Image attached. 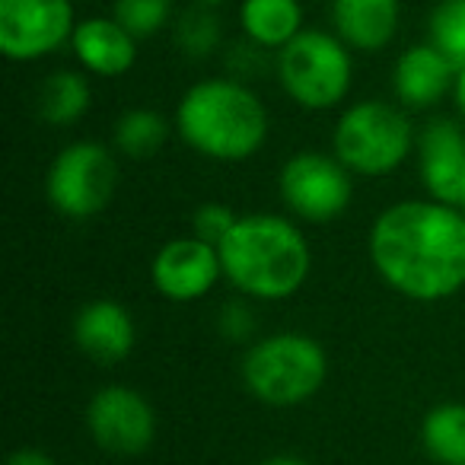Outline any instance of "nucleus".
Here are the masks:
<instances>
[{"instance_id":"nucleus-1","label":"nucleus","mask_w":465,"mask_h":465,"mask_svg":"<svg viewBox=\"0 0 465 465\" xmlns=\"http://www.w3.org/2000/svg\"><path fill=\"white\" fill-rule=\"evenodd\" d=\"M370 262L395 293L440 303L465 287V211L443 201H399L370 226Z\"/></svg>"},{"instance_id":"nucleus-2","label":"nucleus","mask_w":465,"mask_h":465,"mask_svg":"<svg viewBox=\"0 0 465 465\" xmlns=\"http://www.w3.org/2000/svg\"><path fill=\"white\" fill-rule=\"evenodd\" d=\"M223 278L242 297L287 300L306 284L312 252L297 223L278 213H246L217 246Z\"/></svg>"},{"instance_id":"nucleus-3","label":"nucleus","mask_w":465,"mask_h":465,"mask_svg":"<svg viewBox=\"0 0 465 465\" xmlns=\"http://www.w3.org/2000/svg\"><path fill=\"white\" fill-rule=\"evenodd\" d=\"M175 128L194 153L217 163H242L265 147L268 109L246 80L207 77L179 99Z\"/></svg>"},{"instance_id":"nucleus-4","label":"nucleus","mask_w":465,"mask_h":465,"mask_svg":"<svg viewBox=\"0 0 465 465\" xmlns=\"http://www.w3.org/2000/svg\"><path fill=\"white\" fill-rule=\"evenodd\" d=\"M329 380V354L303 331H278L249 344L242 382L259 401L293 408L310 401Z\"/></svg>"},{"instance_id":"nucleus-5","label":"nucleus","mask_w":465,"mask_h":465,"mask_svg":"<svg viewBox=\"0 0 465 465\" xmlns=\"http://www.w3.org/2000/svg\"><path fill=\"white\" fill-rule=\"evenodd\" d=\"M418 143L405 109L382 99H361L348 105L335 124L331 153L344 163L354 175L380 179L389 175L408 160Z\"/></svg>"},{"instance_id":"nucleus-6","label":"nucleus","mask_w":465,"mask_h":465,"mask_svg":"<svg viewBox=\"0 0 465 465\" xmlns=\"http://www.w3.org/2000/svg\"><path fill=\"white\" fill-rule=\"evenodd\" d=\"M278 80L306 112H329L344 103L354 84L351 48L322 29H303L278 52Z\"/></svg>"},{"instance_id":"nucleus-7","label":"nucleus","mask_w":465,"mask_h":465,"mask_svg":"<svg viewBox=\"0 0 465 465\" xmlns=\"http://www.w3.org/2000/svg\"><path fill=\"white\" fill-rule=\"evenodd\" d=\"M118 185V163L109 147L96 141L67 143L52 160L45 194L67 220H90L109 207Z\"/></svg>"},{"instance_id":"nucleus-8","label":"nucleus","mask_w":465,"mask_h":465,"mask_svg":"<svg viewBox=\"0 0 465 465\" xmlns=\"http://www.w3.org/2000/svg\"><path fill=\"white\" fill-rule=\"evenodd\" d=\"M351 169L335 153L303 150L284 163L278 175L281 198L293 217L306 223H331L354 201V179Z\"/></svg>"},{"instance_id":"nucleus-9","label":"nucleus","mask_w":465,"mask_h":465,"mask_svg":"<svg viewBox=\"0 0 465 465\" xmlns=\"http://www.w3.org/2000/svg\"><path fill=\"white\" fill-rule=\"evenodd\" d=\"M74 29V0H0V52L10 61L48 58Z\"/></svg>"},{"instance_id":"nucleus-10","label":"nucleus","mask_w":465,"mask_h":465,"mask_svg":"<svg viewBox=\"0 0 465 465\" xmlns=\"http://www.w3.org/2000/svg\"><path fill=\"white\" fill-rule=\"evenodd\" d=\"M86 430L93 443L112 456H141L156 437V411L137 389L112 382L93 392L86 405Z\"/></svg>"},{"instance_id":"nucleus-11","label":"nucleus","mask_w":465,"mask_h":465,"mask_svg":"<svg viewBox=\"0 0 465 465\" xmlns=\"http://www.w3.org/2000/svg\"><path fill=\"white\" fill-rule=\"evenodd\" d=\"M223 278L217 246L198 240V236H179L169 240L150 265V281L160 291V297L173 303H194L207 297Z\"/></svg>"},{"instance_id":"nucleus-12","label":"nucleus","mask_w":465,"mask_h":465,"mask_svg":"<svg viewBox=\"0 0 465 465\" xmlns=\"http://www.w3.org/2000/svg\"><path fill=\"white\" fill-rule=\"evenodd\" d=\"M418 169L433 201L459 207L465 182V131L452 118H433L418 134Z\"/></svg>"},{"instance_id":"nucleus-13","label":"nucleus","mask_w":465,"mask_h":465,"mask_svg":"<svg viewBox=\"0 0 465 465\" xmlns=\"http://www.w3.org/2000/svg\"><path fill=\"white\" fill-rule=\"evenodd\" d=\"M71 331L80 354L103 367L122 363L137 341L134 319L118 300H90L86 306H80Z\"/></svg>"},{"instance_id":"nucleus-14","label":"nucleus","mask_w":465,"mask_h":465,"mask_svg":"<svg viewBox=\"0 0 465 465\" xmlns=\"http://www.w3.org/2000/svg\"><path fill=\"white\" fill-rule=\"evenodd\" d=\"M459 67L430 42L411 45L392 67V90L401 109H430L446 93L456 90Z\"/></svg>"},{"instance_id":"nucleus-15","label":"nucleus","mask_w":465,"mask_h":465,"mask_svg":"<svg viewBox=\"0 0 465 465\" xmlns=\"http://www.w3.org/2000/svg\"><path fill=\"white\" fill-rule=\"evenodd\" d=\"M71 48L80 67L96 77L115 80L134 67L137 39L115 20V16H90L80 20L71 35Z\"/></svg>"},{"instance_id":"nucleus-16","label":"nucleus","mask_w":465,"mask_h":465,"mask_svg":"<svg viewBox=\"0 0 465 465\" xmlns=\"http://www.w3.org/2000/svg\"><path fill=\"white\" fill-rule=\"evenodd\" d=\"M399 0H331L335 35L351 52H380L395 39Z\"/></svg>"},{"instance_id":"nucleus-17","label":"nucleus","mask_w":465,"mask_h":465,"mask_svg":"<svg viewBox=\"0 0 465 465\" xmlns=\"http://www.w3.org/2000/svg\"><path fill=\"white\" fill-rule=\"evenodd\" d=\"M240 26L246 42L265 52H281L287 42L303 33V4L300 0H242Z\"/></svg>"},{"instance_id":"nucleus-18","label":"nucleus","mask_w":465,"mask_h":465,"mask_svg":"<svg viewBox=\"0 0 465 465\" xmlns=\"http://www.w3.org/2000/svg\"><path fill=\"white\" fill-rule=\"evenodd\" d=\"M93 90L90 80L80 71H54L42 80L39 96H35V109L39 118L54 128H71L90 112Z\"/></svg>"},{"instance_id":"nucleus-19","label":"nucleus","mask_w":465,"mask_h":465,"mask_svg":"<svg viewBox=\"0 0 465 465\" xmlns=\"http://www.w3.org/2000/svg\"><path fill=\"white\" fill-rule=\"evenodd\" d=\"M420 446L437 465H465V405L446 401L420 420Z\"/></svg>"},{"instance_id":"nucleus-20","label":"nucleus","mask_w":465,"mask_h":465,"mask_svg":"<svg viewBox=\"0 0 465 465\" xmlns=\"http://www.w3.org/2000/svg\"><path fill=\"white\" fill-rule=\"evenodd\" d=\"M115 147L128 160H147L160 153L169 137V124L160 112L153 109H128L115 122Z\"/></svg>"},{"instance_id":"nucleus-21","label":"nucleus","mask_w":465,"mask_h":465,"mask_svg":"<svg viewBox=\"0 0 465 465\" xmlns=\"http://www.w3.org/2000/svg\"><path fill=\"white\" fill-rule=\"evenodd\" d=\"M427 42L456 67H465V0H437L427 16Z\"/></svg>"},{"instance_id":"nucleus-22","label":"nucleus","mask_w":465,"mask_h":465,"mask_svg":"<svg viewBox=\"0 0 465 465\" xmlns=\"http://www.w3.org/2000/svg\"><path fill=\"white\" fill-rule=\"evenodd\" d=\"M175 0H115L112 16L134 35L137 42L163 33L173 23Z\"/></svg>"},{"instance_id":"nucleus-23","label":"nucleus","mask_w":465,"mask_h":465,"mask_svg":"<svg viewBox=\"0 0 465 465\" xmlns=\"http://www.w3.org/2000/svg\"><path fill=\"white\" fill-rule=\"evenodd\" d=\"M175 45L188 58H207L220 45V20L213 16V7H194L182 14L175 23Z\"/></svg>"},{"instance_id":"nucleus-24","label":"nucleus","mask_w":465,"mask_h":465,"mask_svg":"<svg viewBox=\"0 0 465 465\" xmlns=\"http://www.w3.org/2000/svg\"><path fill=\"white\" fill-rule=\"evenodd\" d=\"M236 220H240V213L232 211L230 204H220V201H207V204H201L198 211H194L192 217V236H198V240L211 242V246H220V242L226 240V232L236 226Z\"/></svg>"},{"instance_id":"nucleus-25","label":"nucleus","mask_w":465,"mask_h":465,"mask_svg":"<svg viewBox=\"0 0 465 465\" xmlns=\"http://www.w3.org/2000/svg\"><path fill=\"white\" fill-rule=\"evenodd\" d=\"M217 329L226 341H252L255 335V316L246 303L240 300H232L220 310V319H217Z\"/></svg>"},{"instance_id":"nucleus-26","label":"nucleus","mask_w":465,"mask_h":465,"mask_svg":"<svg viewBox=\"0 0 465 465\" xmlns=\"http://www.w3.org/2000/svg\"><path fill=\"white\" fill-rule=\"evenodd\" d=\"M4 465H58V462H54V459L48 456V452L35 450V446H23V450L10 452L7 462H4Z\"/></svg>"},{"instance_id":"nucleus-27","label":"nucleus","mask_w":465,"mask_h":465,"mask_svg":"<svg viewBox=\"0 0 465 465\" xmlns=\"http://www.w3.org/2000/svg\"><path fill=\"white\" fill-rule=\"evenodd\" d=\"M259 465H312V462H310V459H303V456H291V452H281V456L262 459Z\"/></svg>"},{"instance_id":"nucleus-28","label":"nucleus","mask_w":465,"mask_h":465,"mask_svg":"<svg viewBox=\"0 0 465 465\" xmlns=\"http://www.w3.org/2000/svg\"><path fill=\"white\" fill-rule=\"evenodd\" d=\"M452 99H456V105H459V115L465 118V67H459V74H456V90H452Z\"/></svg>"},{"instance_id":"nucleus-29","label":"nucleus","mask_w":465,"mask_h":465,"mask_svg":"<svg viewBox=\"0 0 465 465\" xmlns=\"http://www.w3.org/2000/svg\"><path fill=\"white\" fill-rule=\"evenodd\" d=\"M194 7H220V4H226V0H192Z\"/></svg>"},{"instance_id":"nucleus-30","label":"nucleus","mask_w":465,"mask_h":465,"mask_svg":"<svg viewBox=\"0 0 465 465\" xmlns=\"http://www.w3.org/2000/svg\"><path fill=\"white\" fill-rule=\"evenodd\" d=\"M459 207L465 211V182H462V194H459Z\"/></svg>"}]
</instances>
